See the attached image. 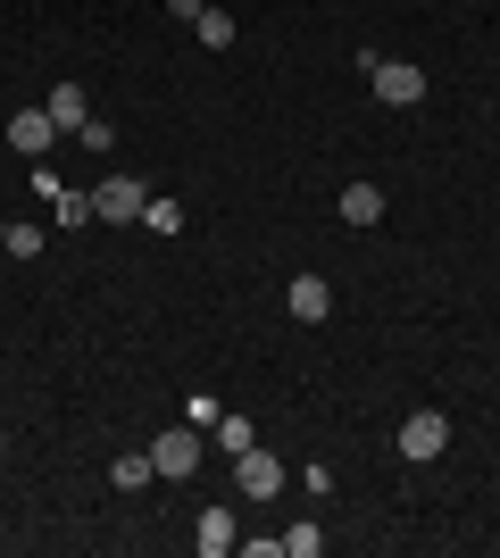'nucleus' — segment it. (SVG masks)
<instances>
[{
	"label": "nucleus",
	"instance_id": "obj_2",
	"mask_svg": "<svg viewBox=\"0 0 500 558\" xmlns=\"http://www.w3.org/2000/svg\"><path fill=\"white\" fill-rule=\"evenodd\" d=\"M143 209H150V184H143V175H109V184L93 192V217H109V226H134Z\"/></svg>",
	"mask_w": 500,
	"mask_h": 558
},
{
	"label": "nucleus",
	"instance_id": "obj_4",
	"mask_svg": "<svg viewBox=\"0 0 500 558\" xmlns=\"http://www.w3.org/2000/svg\"><path fill=\"white\" fill-rule=\"evenodd\" d=\"M442 450H451V417H442V409H417V417L401 425V459H442Z\"/></svg>",
	"mask_w": 500,
	"mask_h": 558
},
{
	"label": "nucleus",
	"instance_id": "obj_15",
	"mask_svg": "<svg viewBox=\"0 0 500 558\" xmlns=\"http://www.w3.org/2000/svg\"><path fill=\"white\" fill-rule=\"evenodd\" d=\"M217 417H225V400H209V392H192V400H184V425H200V434H209Z\"/></svg>",
	"mask_w": 500,
	"mask_h": 558
},
{
	"label": "nucleus",
	"instance_id": "obj_1",
	"mask_svg": "<svg viewBox=\"0 0 500 558\" xmlns=\"http://www.w3.org/2000/svg\"><path fill=\"white\" fill-rule=\"evenodd\" d=\"M358 68H367V93H376L383 109H417V100H426V68H408V59H376V50H367Z\"/></svg>",
	"mask_w": 500,
	"mask_h": 558
},
{
	"label": "nucleus",
	"instance_id": "obj_17",
	"mask_svg": "<svg viewBox=\"0 0 500 558\" xmlns=\"http://www.w3.org/2000/svg\"><path fill=\"white\" fill-rule=\"evenodd\" d=\"M317 550H326V534H317V525H292V534H284V558H317Z\"/></svg>",
	"mask_w": 500,
	"mask_h": 558
},
{
	"label": "nucleus",
	"instance_id": "obj_8",
	"mask_svg": "<svg viewBox=\"0 0 500 558\" xmlns=\"http://www.w3.org/2000/svg\"><path fill=\"white\" fill-rule=\"evenodd\" d=\"M9 142H17L25 159H42L50 142H59V125H50V109H17V117H9Z\"/></svg>",
	"mask_w": 500,
	"mask_h": 558
},
{
	"label": "nucleus",
	"instance_id": "obj_7",
	"mask_svg": "<svg viewBox=\"0 0 500 558\" xmlns=\"http://www.w3.org/2000/svg\"><path fill=\"white\" fill-rule=\"evenodd\" d=\"M192 542H200V558H234V550H242V525H234V509H200Z\"/></svg>",
	"mask_w": 500,
	"mask_h": 558
},
{
	"label": "nucleus",
	"instance_id": "obj_5",
	"mask_svg": "<svg viewBox=\"0 0 500 558\" xmlns=\"http://www.w3.org/2000/svg\"><path fill=\"white\" fill-rule=\"evenodd\" d=\"M234 484H242V500H276V492H284V459H267V450L251 442L234 459Z\"/></svg>",
	"mask_w": 500,
	"mask_h": 558
},
{
	"label": "nucleus",
	"instance_id": "obj_12",
	"mask_svg": "<svg viewBox=\"0 0 500 558\" xmlns=\"http://www.w3.org/2000/svg\"><path fill=\"white\" fill-rule=\"evenodd\" d=\"M50 217H59V226H84V217H93V192H50Z\"/></svg>",
	"mask_w": 500,
	"mask_h": 558
},
{
	"label": "nucleus",
	"instance_id": "obj_10",
	"mask_svg": "<svg viewBox=\"0 0 500 558\" xmlns=\"http://www.w3.org/2000/svg\"><path fill=\"white\" fill-rule=\"evenodd\" d=\"M383 217V192L376 184H342V226H376Z\"/></svg>",
	"mask_w": 500,
	"mask_h": 558
},
{
	"label": "nucleus",
	"instance_id": "obj_6",
	"mask_svg": "<svg viewBox=\"0 0 500 558\" xmlns=\"http://www.w3.org/2000/svg\"><path fill=\"white\" fill-rule=\"evenodd\" d=\"M284 308L301 317V326H326V317H333V283H326V276H292Z\"/></svg>",
	"mask_w": 500,
	"mask_h": 558
},
{
	"label": "nucleus",
	"instance_id": "obj_19",
	"mask_svg": "<svg viewBox=\"0 0 500 558\" xmlns=\"http://www.w3.org/2000/svg\"><path fill=\"white\" fill-rule=\"evenodd\" d=\"M167 9H175V17L192 25V17H200V9H209V0H167Z\"/></svg>",
	"mask_w": 500,
	"mask_h": 558
},
{
	"label": "nucleus",
	"instance_id": "obj_20",
	"mask_svg": "<svg viewBox=\"0 0 500 558\" xmlns=\"http://www.w3.org/2000/svg\"><path fill=\"white\" fill-rule=\"evenodd\" d=\"M0 450H9V434H0Z\"/></svg>",
	"mask_w": 500,
	"mask_h": 558
},
{
	"label": "nucleus",
	"instance_id": "obj_9",
	"mask_svg": "<svg viewBox=\"0 0 500 558\" xmlns=\"http://www.w3.org/2000/svg\"><path fill=\"white\" fill-rule=\"evenodd\" d=\"M50 125H59V134H84V125H93V109H84V84H50Z\"/></svg>",
	"mask_w": 500,
	"mask_h": 558
},
{
	"label": "nucleus",
	"instance_id": "obj_14",
	"mask_svg": "<svg viewBox=\"0 0 500 558\" xmlns=\"http://www.w3.org/2000/svg\"><path fill=\"white\" fill-rule=\"evenodd\" d=\"M109 475H118V492H143L150 475H159V466H150V450H134V459H118Z\"/></svg>",
	"mask_w": 500,
	"mask_h": 558
},
{
	"label": "nucleus",
	"instance_id": "obj_16",
	"mask_svg": "<svg viewBox=\"0 0 500 558\" xmlns=\"http://www.w3.org/2000/svg\"><path fill=\"white\" fill-rule=\"evenodd\" d=\"M143 226H150V233H184V209H175V201H150Z\"/></svg>",
	"mask_w": 500,
	"mask_h": 558
},
{
	"label": "nucleus",
	"instance_id": "obj_3",
	"mask_svg": "<svg viewBox=\"0 0 500 558\" xmlns=\"http://www.w3.org/2000/svg\"><path fill=\"white\" fill-rule=\"evenodd\" d=\"M200 450H209V442H200V425H167L159 442H150V466H159V475H175V484H184L192 466H200Z\"/></svg>",
	"mask_w": 500,
	"mask_h": 558
},
{
	"label": "nucleus",
	"instance_id": "obj_21",
	"mask_svg": "<svg viewBox=\"0 0 500 558\" xmlns=\"http://www.w3.org/2000/svg\"><path fill=\"white\" fill-rule=\"evenodd\" d=\"M0 242H9V226H0Z\"/></svg>",
	"mask_w": 500,
	"mask_h": 558
},
{
	"label": "nucleus",
	"instance_id": "obj_11",
	"mask_svg": "<svg viewBox=\"0 0 500 558\" xmlns=\"http://www.w3.org/2000/svg\"><path fill=\"white\" fill-rule=\"evenodd\" d=\"M209 442H217V450H225V459H242V450L259 442V434H251V417H234V409H225V417H217V425H209Z\"/></svg>",
	"mask_w": 500,
	"mask_h": 558
},
{
	"label": "nucleus",
	"instance_id": "obj_13",
	"mask_svg": "<svg viewBox=\"0 0 500 558\" xmlns=\"http://www.w3.org/2000/svg\"><path fill=\"white\" fill-rule=\"evenodd\" d=\"M192 34H200L209 50H225V43H234V17H225V9H200V17H192Z\"/></svg>",
	"mask_w": 500,
	"mask_h": 558
},
{
	"label": "nucleus",
	"instance_id": "obj_18",
	"mask_svg": "<svg viewBox=\"0 0 500 558\" xmlns=\"http://www.w3.org/2000/svg\"><path fill=\"white\" fill-rule=\"evenodd\" d=\"M0 251H9V258H34V251H42V233H34V226H9V242H0Z\"/></svg>",
	"mask_w": 500,
	"mask_h": 558
}]
</instances>
